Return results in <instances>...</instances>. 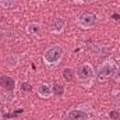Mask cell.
<instances>
[{
    "instance_id": "21",
    "label": "cell",
    "mask_w": 120,
    "mask_h": 120,
    "mask_svg": "<svg viewBox=\"0 0 120 120\" xmlns=\"http://www.w3.org/2000/svg\"><path fill=\"white\" fill-rule=\"evenodd\" d=\"M4 116V110H3V108L0 106V120H1V117Z\"/></svg>"
},
{
    "instance_id": "12",
    "label": "cell",
    "mask_w": 120,
    "mask_h": 120,
    "mask_svg": "<svg viewBox=\"0 0 120 120\" xmlns=\"http://www.w3.org/2000/svg\"><path fill=\"white\" fill-rule=\"evenodd\" d=\"M61 74H63V78H64L66 82H71L74 80V70L71 67H64Z\"/></svg>"
},
{
    "instance_id": "7",
    "label": "cell",
    "mask_w": 120,
    "mask_h": 120,
    "mask_svg": "<svg viewBox=\"0 0 120 120\" xmlns=\"http://www.w3.org/2000/svg\"><path fill=\"white\" fill-rule=\"evenodd\" d=\"M25 31H27L28 35L35 36V38H41V36L43 35V28H42V25L38 24V22H30V24L27 25Z\"/></svg>"
},
{
    "instance_id": "5",
    "label": "cell",
    "mask_w": 120,
    "mask_h": 120,
    "mask_svg": "<svg viewBox=\"0 0 120 120\" xmlns=\"http://www.w3.org/2000/svg\"><path fill=\"white\" fill-rule=\"evenodd\" d=\"M77 25L81 28V30H90L92 28L96 22H98V15L95 13H90V11H84L81 14L77 15V20H75Z\"/></svg>"
},
{
    "instance_id": "18",
    "label": "cell",
    "mask_w": 120,
    "mask_h": 120,
    "mask_svg": "<svg viewBox=\"0 0 120 120\" xmlns=\"http://www.w3.org/2000/svg\"><path fill=\"white\" fill-rule=\"evenodd\" d=\"M115 81H117V82H120V67H117V70H116V73H115Z\"/></svg>"
},
{
    "instance_id": "17",
    "label": "cell",
    "mask_w": 120,
    "mask_h": 120,
    "mask_svg": "<svg viewBox=\"0 0 120 120\" xmlns=\"http://www.w3.org/2000/svg\"><path fill=\"white\" fill-rule=\"evenodd\" d=\"M21 90L24 91V92H31L32 91V85H31L30 82H22L21 84Z\"/></svg>"
},
{
    "instance_id": "3",
    "label": "cell",
    "mask_w": 120,
    "mask_h": 120,
    "mask_svg": "<svg viewBox=\"0 0 120 120\" xmlns=\"http://www.w3.org/2000/svg\"><path fill=\"white\" fill-rule=\"evenodd\" d=\"M95 70H94V66L91 63H82L78 66L77 71H75V75H77V80L80 84H82L84 87H91V84L94 82L95 80Z\"/></svg>"
},
{
    "instance_id": "11",
    "label": "cell",
    "mask_w": 120,
    "mask_h": 120,
    "mask_svg": "<svg viewBox=\"0 0 120 120\" xmlns=\"http://www.w3.org/2000/svg\"><path fill=\"white\" fill-rule=\"evenodd\" d=\"M6 64L10 67V68H14V67H17L18 64H20V56L18 55H8L7 57H6Z\"/></svg>"
},
{
    "instance_id": "13",
    "label": "cell",
    "mask_w": 120,
    "mask_h": 120,
    "mask_svg": "<svg viewBox=\"0 0 120 120\" xmlns=\"http://www.w3.org/2000/svg\"><path fill=\"white\" fill-rule=\"evenodd\" d=\"M109 53H110V50H109V48H106V46H96V49H95V55L99 56V57L108 56Z\"/></svg>"
},
{
    "instance_id": "10",
    "label": "cell",
    "mask_w": 120,
    "mask_h": 120,
    "mask_svg": "<svg viewBox=\"0 0 120 120\" xmlns=\"http://www.w3.org/2000/svg\"><path fill=\"white\" fill-rule=\"evenodd\" d=\"M13 36H14L13 31L10 30L7 25L0 24V43H1V42H6V41H8V39H11Z\"/></svg>"
},
{
    "instance_id": "1",
    "label": "cell",
    "mask_w": 120,
    "mask_h": 120,
    "mask_svg": "<svg viewBox=\"0 0 120 120\" xmlns=\"http://www.w3.org/2000/svg\"><path fill=\"white\" fill-rule=\"evenodd\" d=\"M94 117V110L88 105H80L71 108L66 112L63 120H91Z\"/></svg>"
},
{
    "instance_id": "2",
    "label": "cell",
    "mask_w": 120,
    "mask_h": 120,
    "mask_svg": "<svg viewBox=\"0 0 120 120\" xmlns=\"http://www.w3.org/2000/svg\"><path fill=\"white\" fill-rule=\"evenodd\" d=\"M119 64L115 61V60H105L99 67H98V71L95 74V80L98 82H105L108 81L109 78H112L117 70Z\"/></svg>"
},
{
    "instance_id": "15",
    "label": "cell",
    "mask_w": 120,
    "mask_h": 120,
    "mask_svg": "<svg viewBox=\"0 0 120 120\" xmlns=\"http://www.w3.org/2000/svg\"><path fill=\"white\" fill-rule=\"evenodd\" d=\"M109 119L110 120H120V110L119 109H113V110H110L109 112Z\"/></svg>"
},
{
    "instance_id": "22",
    "label": "cell",
    "mask_w": 120,
    "mask_h": 120,
    "mask_svg": "<svg viewBox=\"0 0 120 120\" xmlns=\"http://www.w3.org/2000/svg\"><path fill=\"white\" fill-rule=\"evenodd\" d=\"M112 18L113 20H119L120 17H119V14H112Z\"/></svg>"
},
{
    "instance_id": "20",
    "label": "cell",
    "mask_w": 120,
    "mask_h": 120,
    "mask_svg": "<svg viewBox=\"0 0 120 120\" xmlns=\"http://www.w3.org/2000/svg\"><path fill=\"white\" fill-rule=\"evenodd\" d=\"M115 101H116V103L120 106V91L119 92H115Z\"/></svg>"
},
{
    "instance_id": "19",
    "label": "cell",
    "mask_w": 120,
    "mask_h": 120,
    "mask_svg": "<svg viewBox=\"0 0 120 120\" xmlns=\"http://www.w3.org/2000/svg\"><path fill=\"white\" fill-rule=\"evenodd\" d=\"M71 1L75 4H85V3H91L92 0H71Z\"/></svg>"
},
{
    "instance_id": "6",
    "label": "cell",
    "mask_w": 120,
    "mask_h": 120,
    "mask_svg": "<svg viewBox=\"0 0 120 120\" xmlns=\"http://www.w3.org/2000/svg\"><path fill=\"white\" fill-rule=\"evenodd\" d=\"M0 88L7 92H14L17 88V81L10 75H0Z\"/></svg>"
},
{
    "instance_id": "14",
    "label": "cell",
    "mask_w": 120,
    "mask_h": 120,
    "mask_svg": "<svg viewBox=\"0 0 120 120\" xmlns=\"http://www.w3.org/2000/svg\"><path fill=\"white\" fill-rule=\"evenodd\" d=\"M52 91H53V95H57V96H61L63 92H64V87L59 84V82H55L53 87H52Z\"/></svg>"
},
{
    "instance_id": "16",
    "label": "cell",
    "mask_w": 120,
    "mask_h": 120,
    "mask_svg": "<svg viewBox=\"0 0 120 120\" xmlns=\"http://www.w3.org/2000/svg\"><path fill=\"white\" fill-rule=\"evenodd\" d=\"M14 3H15V0H0V7H3V8H10V7L14 6Z\"/></svg>"
},
{
    "instance_id": "9",
    "label": "cell",
    "mask_w": 120,
    "mask_h": 120,
    "mask_svg": "<svg viewBox=\"0 0 120 120\" xmlns=\"http://www.w3.org/2000/svg\"><path fill=\"white\" fill-rule=\"evenodd\" d=\"M38 95H39L42 99H49V98L53 95L52 87H50L49 84H45V82H42V84L38 87Z\"/></svg>"
},
{
    "instance_id": "4",
    "label": "cell",
    "mask_w": 120,
    "mask_h": 120,
    "mask_svg": "<svg viewBox=\"0 0 120 120\" xmlns=\"http://www.w3.org/2000/svg\"><path fill=\"white\" fill-rule=\"evenodd\" d=\"M63 55H64L63 46H60V45L49 46V48L45 50V53H43V61H45L46 66L55 67V66H57L60 61H61Z\"/></svg>"
},
{
    "instance_id": "8",
    "label": "cell",
    "mask_w": 120,
    "mask_h": 120,
    "mask_svg": "<svg viewBox=\"0 0 120 120\" xmlns=\"http://www.w3.org/2000/svg\"><path fill=\"white\" fill-rule=\"evenodd\" d=\"M64 30H66V20L61 17L55 18L52 22V32L53 34H63Z\"/></svg>"
}]
</instances>
